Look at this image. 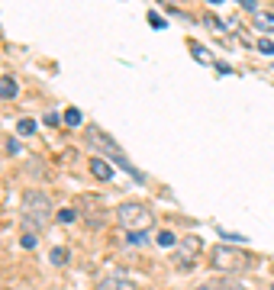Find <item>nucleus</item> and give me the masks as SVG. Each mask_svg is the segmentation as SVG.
I'll return each mask as SVG.
<instances>
[{"instance_id":"f257e3e1","label":"nucleus","mask_w":274,"mask_h":290,"mask_svg":"<svg viewBox=\"0 0 274 290\" xmlns=\"http://www.w3.org/2000/svg\"><path fill=\"white\" fill-rule=\"evenodd\" d=\"M49 219H52V200L42 190H26L20 226L26 232H39V229H46V226H49Z\"/></svg>"},{"instance_id":"f03ea898","label":"nucleus","mask_w":274,"mask_h":290,"mask_svg":"<svg viewBox=\"0 0 274 290\" xmlns=\"http://www.w3.org/2000/svg\"><path fill=\"white\" fill-rule=\"evenodd\" d=\"M210 268L219 271V274H242V271L252 268V258L236 245H216L210 252Z\"/></svg>"},{"instance_id":"7ed1b4c3","label":"nucleus","mask_w":274,"mask_h":290,"mask_svg":"<svg viewBox=\"0 0 274 290\" xmlns=\"http://www.w3.org/2000/svg\"><path fill=\"white\" fill-rule=\"evenodd\" d=\"M116 219L126 232H132V229H145V226L152 223V213H148V206L139 203V200H126V203L116 206Z\"/></svg>"},{"instance_id":"20e7f679","label":"nucleus","mask_w":274,"mask_h":290,"mask_svg":"<svg viewBox=\"0 0 274 290\" xmlns=\"http://www.w3.org/2000/svg\"><path fill=\"white\" fill-rule=\"evenodd\" d=\"M87 139H91V145H97V148H103V152H107L110 158H116V164H120L123 171H129V174H132V178H136V181H142V174H139V171L132 168L129 161H126V155H123L120 148L113 145V139H110L107 133H100V129H97V126H91V129H87Z\"/></svg>"},{"instance_id":"39448f33","label":"nucleus","mask_w":274,"mask_h":290,"mask_svg":"<svg viewBox=\"0 0 274 290\" xmlns=\"http://www.w3.org/2000/svg\"><path fill=\"white\" fill-rule=\"evenodd\" d=\"M91 174H94V178L97 181H110L113 178V168H110V161H107V158H91Z\"/></svg>"},{"instance_id":"423d86ee","label":"nucleus","mask_w":274,"mask_h":290,"mask_svg":"<svg viewBox=\"0 0 274 290\" xmlns=\"http://www.w3.org/2000/svg\"><path fill=\"white\" fill-rule=\"evenodd\" d=\"M193 245H197V239H187L184 245H174V248H178V261H181V268H190V265H193Z\"/></svg>"},{"instance_id":"0eeeda50","label":"nucleus","mask_w":274,"mask_h":290,"mask_svg":"<svg viewBox=\"0 0 274 290\" xmlns=\"http://www.w3.org/2000/svg\"><path fill=\"white\" fill-rule=\"evenodd\" d=\"M97 290H136V284H129L123 277H103L97 280Z\"/></svg>"},{"instance_id":"6e6552de","label":"nucleus","mask_w":274,"mask_h":290,"mask_svg":"<svg viewBox=\"0 0 274 290\" xmlns=\"http://www.w3.org/2000/svg\"><path fill=\"white\" fill-rule=\"evenodd\" d=\"M252 23L258 26V29H274V16L271 13H261V10L252 13Z\"/></svg>"},{"instance_id":"1a4fd4ad","label":"nucleus","mask_w":274,"mask_h":290,"mask_svg":"<svg viewBox=\"0 0 274 290\" xmlns=\"http://www.w3.org/2000/svg\"><path fill=\"white\" fill-rule=\"evenodd\" d=\"M61 122H65V126H81L84 116H81V110H77V107H68L65 116H61Z\"/></svg>"},{"instance_id":"9d476101","label":"nucleus","mask_w":274,"mask_h":290,"mask_svg":"<svg viewBox=\"0 0 274 290\" xmlns=\"http://www.w3.org/2000/svg\"><path fill=\"white\" fill-rule=\"evenodd\" d=\"M0 97H7V100L16 97V81L13 77H0Z\"/></svg>"},{"instance_id":"9b49d317","label":"nucleus","mask_w":274,"mask_h":290,"mask_svg":"<svg viewBox=\"0 0 274 290\" xmlns=\"http://www.w3.org/2000/svg\"><path fill=\"white\" fill-rule=\"evenodd\" d=\"M158 245H162V248H174V245H178V239H174V232H158Z\"/></svg>"},{"instance_id":"f8f14e48","label":"nucleus","mask_w":274,"mask_h":290,"mask_svg":"<svg viewBox=\"0 0 274 290\" xmlns=\"http://www.w3.org/2000/svg\"><path fill=\"white\" fill-rule=\"evenodd\" d=\"M126 242H129V245H145V242H148V235H145V229H132Z\"/></svg>"},{"instance_id":"ddd939ff","label":"nucleus","mask_w":274,"mask_h":290,"mask_svg":"<svg viewBox=\"0 0 274 290\" xmlns=\"http://www.w3.org/2000/svg\"><path fill=\"white\" fill-rule=\"evenodd\" d=\"M193 58L203 61V65H213V55H210V52L203 49V46H193Z\"/></svg>"},{"instance_id":"4468645a","label":"nucleus","mask_w":274,"mask_h":290,"mask_svg":"<svg viewBox=\"0 0 274 290\" xmlns=\"http://www.w3.org/2000/svg\"><path fill=\"white\" fill-rule=\"evenodd\" d=\"M49 258H52V265H65V261H68V252H65V248H52Z\"/></svg>"},{"instance_id":"2eb2a0df","label":"nucleus","mask_w":274,"mask_h":290,"mask_svg":"<svg viewBox=\"0 0 274 290\" xmlns=\"http://www.w3.org/2000/svg\"><path fill=\"white\" fill-rule=\"evenodd\" d=\"M216 290H249V287H245V284H236V280H229V277H226V280H219V287H216Z\"/></svg>"},{"instance_id":"dca6fc26","label":"nucleus","mask_w":274,"mask_h":290,"mask_svg":"<svg viewBox=\"0 0 274 290\" xmlns=\"http://www.w3.org/2000/svg\"><path fill=\"white\" fill-rule=\"evenodd\" d=\"M16 129H20L23 136H32V133H36V122H32V119H20V126H16Z\"/></svg>"},{"instance_id":"f3484780","label":"nucleus","mask_w":274,"mask_h":290,"mask_svg":"<svg viewBox=\"0 0 274 290\" xmlns=\"http://www.w3.org/2000/svg\"><path fill=\"white\" fill-rule=\"evenodd\" d=\"M74 219H77V213H74V210H61V213H58V223H74Z\"/></svg>"},{"instance_id":"a211bd4d","label":"nucleus","mask_w":274,"mask_h":290,"mask_svg":"<svg viewBox=\"0 0 274 290\" xmlns=\"http://www.w3.org/2000/svg\"><path fill=\"white\" fill-rule=\"evenodd\" d=\"M23 248H36V232H23Z\"/></svg>"},{"instance_id":"6ab92c4d","label":"nucleus","mask_w":274,"mask_h":290,"mask_svg":"<svg viewBox=\"0 0 274 290\" xmlns=\"http://www.w3.org/2000/svg\"><path fill=\"white\" fill-rule=\"evenodd\" d=\"M258 52H264V55H274V42H271V39H261V42H258Z\"/></svg>"},{"instance_id":"aec40b11","label":"nucleus","mask_w":274,"mask_h":290,"mask_svg":"<svg viewBox=\"0 0 274 290\" xmlns=\"http://www.w3.org/2000/svg\"><path fill=\"white\" fill-rule=\"evenodd\" d=\"M219 235H223V242H245L242 235H236V232H226V229H219Z\"/></svg>"},{"instance_id":"412c9836","label":"nucleus","mask_w":274,"mask_h":290,"mask_svg":"<svg viewBox=\"0 0 274 290\" xmlns=\"http://www.w3.org/2000/svg\"><path fill=\"white\" fill-rule=\"evenodd\" d=\"M148 23H152L155 29H165V20H162V16H158V13H148Z\"/></svg>"},{"instance_id":"4be33fe9","label":"nucleus","mask_w":274,"mask_h":290,"mask_svg":"<svg viewBox=\"0 0 274 290\" xmlns=\"http://www.w3.org/2000/svg\"><path fill=\"white\" fill-rule=\"evenodd\" d=\"M239 4H242L245 10H252V13H255V7H258V4H255V0H239Z\"/></svg>"},{"instance_id":"5701e85b","label":"nucleus","mask_w":274,"mask_h":290,"mask_svg":"<svg viewBox=\"0 0 274 290\" xmlns=\"http://www.w3.org/2000/svg\"><path fill=\"white\" fill-rule=\"evenodd\" d=\"M193 290H210V287H207V284H200V287H193Z\"/></svg>"},{"instance_id":"b1692460","label":"nucleus","mask_w":274,"mask_h":290,"mask_svg":"<svg viewBox=\"0 0 274 290\" xmlns=\"http://www.w3.org/2000/svg\"><path fill=\"white\" fill-rule=\"evenodd\" d=\"M210 4H223V0H210Z\"/></svg>"},{"instance_id":"393cba45","label":"nucleus","mask_w":274,"mask_h":290,"mask_svg":"<svg viewBox=\"0 0 274 290\" xmlns=\"http://www.w3.org/2000/svg\"><path fill=\"white\" fill-rule=\"evenodd\" d=\"M271 290H274V287H271Z\"/></svg>"}]
</instances>
